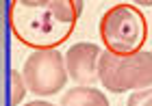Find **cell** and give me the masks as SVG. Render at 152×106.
Masks as SVG:
<instances>
[{"mask_svg":"<svg viewBox=\"0 0 152 106\" xmlns=\"http://www.w3.org/2000/svg\"><path fill=\"white\" fill-rule=\"evenodd\" d=\"M83 13V0H11L9 28L22 46L57 50L70 39Z\"/></svg>","mask_w":152,"mask_h":106,"instance_id":"obj_1","label":"cell"},{"mask_svg":"<svg viewBox=\"0 0 152 106\" xmlns=\"http://www.w3.org/2000/svg\"><path fill=\"white\" fill-rule=\"evenodd\" d=\"M100 39L107 52L133 56L143 52L148 39V22L135 4H115L100 17Z\"/></svg>","mask_w":152,"mask_h":106,"instance_id":"obj_2","label":"cell"},{"mask_svg":"<svg viewBox=\"0 0 152 106\" xmlns=\"http://www.w3.org/2000/svg\"><path fill=\"white\" fill-rule=\"evenodd\" d=\"M98 76L107 91H143L152 87V52H139L133 56H117L102 50L98 63Z\"/></svg>","mask_w":152,"mask_h":106,"instance_id":"obj_3","label":"cell"},{"mask_svg":"<svg viewBox=\"0 0 152 106\" xmlns=\"http://www.w3.org/2000/svg\"><path fill=\"white\" fill-rule=\"evenodd\" d=\"M24 82L31 93L35 95H54L63 91L67 82V69H65V56L59 50H39L33 52L24 61L22 67Z\"/></svg>","mask_w":152,"mask_h":106,"instance_id":"obj_4","label":"cell"},{"mask_svg":"<svg viewBox=\"0 0 152 106\" xmlns=\"http://www.w3.org/2000/svg\"><path fill=\"white\" fill-rule=\"evenodd\" d=\"M102 50L96 44H76L65 52V69L70 80H74L80 87L94 84L96 80H100L98 76V63H100Z\"/></svg>","mask_w":152,"mask_h":106,"instance_id":"obj_5","label":"cell"},{"mask_svg":"<svg viewBox=\"0 0 152 106\" xmlns=\"http://www.w3.org/2000/svg\"><path fill=\"white\" fill-rule=\"evenodd\" d=\"M61 106H109L107 95L91 87H74L65 91Z\"/></svg>","mask_w":152,"mask_h":106,"instance_id":"obj_6","label":"cell"},{"mask_svg":"<svg viewBox=\"0 0 152 106\" xmlns=\"http://www.w3.org/2000/svg\"><path fill=\"white\" fill-rule=\"evenodd\" d=\"M9 84H11V91H9V102H11V106H18L20 102L24 100L26 91H28V87H26V82H24L22 72H18V69H11Z\"/></svg>","mask_w":152,"mask_h":106,"instance_id":"obj_7","label":"cell"},{"mask_svg":"<svg viewBox=\"0 0 152 106\" xmlns=\"http://www.w3.org/2000/svg\"><path fill=\"white\" fill-rule=\"evenodd\" d=\"M126 106H152V87L143 91H135L128 95Z\"/></svg>","mask_w":152,"mask_h":106,"instance_id":"obj_8","label":"cell"},{"mask_svg":"<svg viewBox=\"0 0 152 106\" xmlns=\"http://www.w3.org/2000/svg\"><path fill=\"white\" fill-rule=\"evenodd\" d=\"M24 106H57V104H52V102H41V100H35V102H28V104H24Z\"/></svg>","mask_w":152,"mask_h":106,"instance_id":"obj_9","label":"cell"}]
</instances>
